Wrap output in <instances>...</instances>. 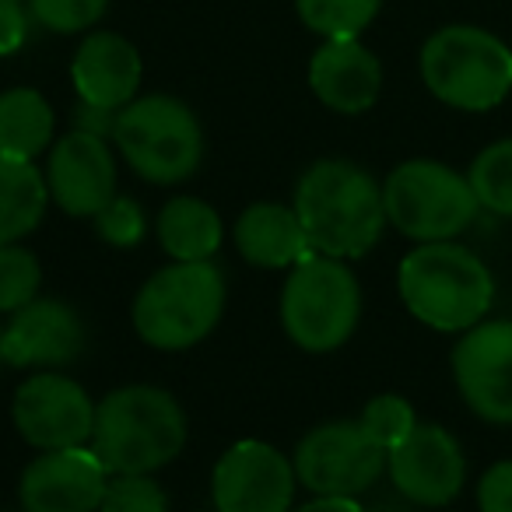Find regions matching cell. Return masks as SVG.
I'll list each match as a JSON object with an SVG mask.
<instances>
[{
	"mask_svg": "<svg viewBox=\"0 0 512 512\" xmlns=\"http://www.w3.org/2000/svg\"><path fill=\"white\" fill-rule=\"evenodd\" d=\"M295 214L309 249L337 260H362L386 232L383 183L348 158H320L295 183Z\"/></svg>",
	"mask_w": 512,
	"mask_h": 512,
	"instance_id": "6da1fadb",
	"label": "cell"
},
{
	"mask_svg": "<svg viewBox=\"0 0 512 512\" xmlns=\"http://www.w3.org/2000/svg\"><path fill=\"white\" fill-rule=\"evenodd\" d=\"M190 439L186 411L169 390L148 383L120 386L95 407V449L109 474H155L169 467Z\"/></svg>",
	"mask_w": 512,
	"mask_h": 512,
	"instance_id": "7a4b0ae2",
	"label": "cell"
},
{
	"mask_svg": "<svg viewBox=\"0 0 512 512\" xmlns=\"http://www.w3.org/2000/svg\"><path fill=\"white\" fill-rule=\"evenodd\" d=\"M397 292L418 323L442 334H463L488 316L495 278L481 256L460 242H418L400 260Z\"/></svg>",
	"mask_w": 512,
	"mask_h": 512,
	"instance_id": "3957f363",
	"label": "cell"
},
{
	"mask_svg": "<svg viewBox=\"0 0 512 512\" xmlns=\"http://www.w3.org/2000/svg\"><path fill=\"white\" fill-rule=\"evenodd\" d=\"M225 274L214 260L165 264L141 285L130 309L134 330L155 351H190L225 316Z\"/></svg>",
	"mask_w": 512,
	"mask_h": 512,
	"instance_id": "277c9868",
	"label": "cell"
},
{
	"mask_svg": "<svg viewBox=\"0 0 512 512\" xmlns=\"http://www.w3.org/2000/svg\"><path fill=\"white\" fill-rule=\"evenodd\" d=\"M281 327L306 355H330L362 323V285L348 260L309 253L288 271L281 288Z\"/></svg>",
	"mask_w": 512,
	"mask_h": 512,
	"instance_id": "5b68a950",
	"label": "cell"
},
{
	"mask_svg": "<svg viewBox=\"0 0 512 512\" xmlns=\"http://www.w3.org/2000/svg\"><path fill=\"white\" fill-rule=\"evenodd\" d=\"M113 148L144 183L179 186L204 162V130L176 95H137L116 113Z\"/></svg>",
	"mask_w": 512,
	"mask_h": 512,
	"instance_id": "8992f818",
	"label": "cell"
},
{
	"mask_svg": "<svg viewBox=\"0 0 512 512\" xmlns=\"http://www.w3.org/2000/svg\"><path fill=\"white\" fill-rule=\"evenodd\" d=\"M421 81L446 106L488 113L512 92V50L477 25H446L421 46Z\"/></svg>",
	"mask_w": 512,
	"mask_h": 512,
	"instance_id": "52a82bcc",
	"label": "cell"
},
{
	"mask_svg": "<svg viewBox=\"0 0 512 512\" xmlns=\"http://www.w3.org/2000/svg\"><path fill=\"white\" fill-rule=\"evenodd\" d=\"M386 221L411 242H449L481 214L467 176L432 158H411L383 179Z\"/></svg>",
	"mask_w": 512,
	"mask_h": 512,
	"instance_id": "ba28073f",
	"label": "cell"
},
{
	"mask_svg": "<svg viewBox=\"0 0 512 512\" xmlns=\"http://www.w3.org/2000/svg\"><path fill=\"white\" fill-rule=\"evenodd\" d=\"M386 449L362 421H327L295 446V474L309 495L362 498L386 474Z\"/></svg>",
	"mask_w": 512,
	"mask_h": 512,
	"instance_id": "9c48e42d",
	"label": "cell"
},
{
	"mask_svg": "<svg viewBox=\"0 0 512 512\" xmlns=\"http://www.w3.org/2000/svg\"><path fill=\"white\" fill-rule=\"evenodd\" d=\"M95 400L64 372H32L11 400L15 432L39 453L88 446L95 432Z\"/></svg>",
	"mask_w": 512,
	"mask_h": 512,
	"instance_id": "30bf717a",
	"label": "cell"
},
{
	"mask_svg": "<svg viewBox=\"0 0 512 512\" xmlns=\"http://www.w3.org/2000/svg\"><path fill=\"white\" fill-rule=\"evenodd\" d=\"M295 488L299 474L292 456L260 439L235 442L211 470V502L218 512H292Z\"/></svg>",
	"mask_w": 512,
	"mask_h": 512,
	"instance_id": "8fae6325",
	"label": "cell"
},
{
	"mask_svg": "<svg viewBox=\"0 0 512 512\" xmlns=\"http://www.w3.org/2000/svg\"><path fill=\"white\" fill-rule=\"evenodd\" d=\"M88 348L81 313L64 299H32L0 327L4 365L29 372H53L74 365Z\"/></svg>",
	"mask_w": 512,
	"mask_h": 512,
	"instance_id": "7c38bea8",
	"label": "cell"
},
{
	"mask_svg": "<svg viewBox=\"0 0 512 512\" xmlns=\"http://www.w3.org/2000/svg\"><path fill=\"white\" fill-rule=\"evenodd\" d=\"M463 404L491 425H512V320H481L453 348Z\"/></svg>",
	"mask_w": 512,
	"mask_h": 512,
	"instance_id": "4fadbf2b",
	"label": "cell"
},
{
	"mask_svg": "<svg viewBox=\"0 0 512 512\" xmlns=\"http://www.w3.org/2000/svg\"><path fill=\"white\" fill-rule=\"evenodd\" d=\"M386 474L400 498L421 509H442L460 495L467 481V460L453 435L442 425H414L404 442L386 456Z\"/></svg>",
	"mask_w": 512,
	"mask_h": 512,
	"instance_id": "5bb4252c",
	"label": "cell"
},
{
	"mask_svg": "<svg viewBox=\"0 0 512 512\" xmlns=\"http://www.w3.org/2000/svg\"><path fill=\"white\" fill-rule=\"evenodd\" d=\"M46 190L71 218H95L116 197V155L106 137L71 130L46 155Z\"/></svg>",
	"mask_w": 512,
	"mask_h": 512,
	"instance_id": "9a60e30c",
	"label": "cell"
},
{
	"mask_svg": "<svg viewBox=\"0 0 512 512\" xmlns=\"http://www.w3.org/2000/svg\"><path fill=\"white\" fill-rule=\"evenodd\" d=\"M109 477L92 446L50 449L22 470L18 498L25 512H99Z\"/></svg>",
	"mask_w": 512,
	"mask_h": 512,
	"instance_id": "2e32d148",
	"label": "cell"
},
{
	"mask_svg": "<svg viewBox=\"0 0 512 512\" xmlns=\"http://www.w3.org/2000/svg\"><path fill=\"white\" fill-rule=\"evenodd\" d=\"M309 88L327 109L358 116L376 106L383 92V67L358 39H323L309 60Z\"/></svg>",
	"mask_w": 512,
	"mask_h": 512,
	"instance_id": "e0dca14e",
	"label": "cell"
},
{
	"mask_svg": "<svg viewBox=\"0 0 512 512\" xmlns=\"http://www.w3.org/2000/svg\"><path fill=\"white\" fill-rule=\"evenodd\" d=\"M141 78V53L130 39L116 36V32H92L81 39L71 64V81L81 102L120 113L137 99Z\"/></svg>",
	"mask_w": 512,
	"mask_h": 512,
	"instance_id": "ac0fdd59",
	"label": "cell"
},
{
	"mask_svg": "<svg viewBox=\"0 0 512 512\" xmlns=\"http://www.w3.org/2000/svg\"><path fill=\"white\" fill-rule=\"evenodd\" d=\"M232 239L242 260L260 267V271H292L299 260L313 253L295 207L278 204V200L249 204L235 218Z\"/></svg>",
	"mask_w": 512,
	"mask_h": 512,
	"instance_id": "d6986e66",
	"label": "cell"
},
{
	"mask_svg": "<svg viewBox=\"0 0 512 512\" xmlns=\"http://www.w3.org/2000/svg\"><path fill=\"white\" fill-rule=\"evenodd\" d=\"M158 246L169 260L179 264H197V260H214L225 242V221L218 207H211L200 197H172L155 218Z\"/></svg>",
	"mask_w": 512,
	"mask_h": 512,
	"instance_id": "ffe728a7",
	"label": "cell"
},
{
	"mask_svg": "<svg viewBox=\"0 0 512 512\" xmlns=\"http://www.w3.org/2000/svg\"><path fill=\"white\" fill-rule=\"evenodd\" d=\"M50 190L36 162L0 155V246L25 242L46 218Z\"/></svg>",
	"mask_w": 512,
	"mask_h": 512,
	"instance_id": "44dd1931",
	"label": "cell"
},
{
	"mask_svg": "<svg viewBox=\"0 0 512 512\" xmlns=\"http://www.w3.org/2000/svg\"><path fill=\"white\" fill-rule=\"evenodd\" d=\"M57 116L36 88H8L0 95V155L36 162L53 148Z\"/></svg>",
	"mask_w": 512,
	"mask_h": 512,
	"instance_id": "7402d4cb",
	"label": "cell"
},
{
	"mask_svg": "<svg viewBox=\"0 0 512 512\" xmlns=\"http://www.w3.org/2000/svg\"><path fill=\"white\" fill-rule=\"evenodd\" d=\"M383 0H295L302 25L323 39H358L379 15Z\"/></svg>",
	"mask_w": 512,
	"mask_h": 512,
	"instance_id": "603a6c76",
	"label": "cell"
},
{
	"mask_svg": "<svg viewBox=\"0 0 512 512\" xmlns=\"http://www.w3.org/2000/svg\"><path fill=\"white\" fill-rule=\"evenodd\" d=\"M467 179L474 186L477 200H481V211L512 218V137L488 144L474 158Z\"/></svg>",
	"mask_w": 512,
	"mask_h": 512,
	"instance_id": "cb8c5ba5",
	"label": "cell"
},
{
	"mask_svg": "<svg viewBox=\"0 0 512 512\" xmlns=\"http://www.w3.org/2000/svg\"><path fill=\"white\" fill-rule=\"evenodd\" d=\"M39 288H43L39 256L25 242L0 246V316L18 313L32 299H39Z\"/></svg>",
	"mask_w": 512,
	"mask_h": 512,
	"instance_id": "d4e9b609",
	"label": "cell"
},
{
	"mask_svg": "<svg viewBox=\"0 0 512 512\" xmlns=\"http://www.w3.org/2000/svg\"><path fill=\"white\" fill-rule=\"evenodd\" d=\"M358 421H362L365 432H369L372 439L390 453L397 442H404L407 435L414 432L418 414H414L411 400L397 397V393H379V397H372L369 404H365V411Z\"/></svg>",
	"mask_w": 512,
	"mask_h": 512,
	"instance_id": "484cf974",
	"label": "cell"
},
{
	"mask_svg": "<svg viewBox=\"0 0 512 512\" xmlns=\"http://www.w3.org/2000/svg\"><path fill=\"white\" fill-rule=\"evenodd\" d=\"M99 512H169V495L155 474H113Z\"/></svg>",
	"mask_w": 512,
	"mask_h": 512,
	"instance_id": "4316f807",
	"label": "cell"
},
{
	"mask_svg": "<svg viewBox=\"0 0 512 512\" xmlns=\"http://www.w3.org/2000/svg\"><path fill=\"white\" fill-rule=\"evenodd\" d=\"M25 4H29L32 22H39L50 32H60V36L92 29L109 11V0H25Z\"/></svg>",
	"mask_w": 512,
	"mask_h": 512,
	"instance_id": "83f0119b",
	"label": "cell"
},
{
	"mask_svg": "<svg viewBox=\"0 0 512 512\" xmlns=\"http://www.w3.org/2000/svg\"><path fill=\"white\" fill-rule=\"evenodd\" d=\"M95 232H99L102 242L116 249H130V246H141L144 235H148V218H144V207L137 204L134 197H123L116 193L109 200V207H102L95 214Z\"/></svg>",
	"mask_w": 512,
	"mask_h": 512,
	"instance_id": "f1b7e54d",
	"label": "cell"
},
{
	"mask_svg": "<svg viewBox=\"0 0 512 512\" xmlns=\"http://www.w3.org/2000/svg\"><path fill=\"white\" fill-rule=\"evenodd\" d=\"M481 512H512V460H498L477 481Z\"/></svg>",
	"mask_w": 512,
	"mask_h": 512,
	"instance_id": "f546056e",
	"label": "cell"
},
{
	"mask_svg": "<svg viewBox=\"0 0 512 512\" xmlns=\"http://www.w3.org/2000/svg\"><path fill=\"white\" fill-rule=\"evenodd\" d=\"M29 11L22 0H0V57H11L29 39Z\"/></svg>",
	"mask_w": 512,
	"mask_h": 512,
	"instance_id": "4dcf8cb0",
	"label": "cell"
},
{
	"mask_svg": "<svg viewBox=\"0 0 512 512\" xmlns=\"http://www.w3.org/2000/svg\"><path fill=\"white\" fill-rule=\"evenodd\" d=\"M113 127H116L113 109H99V106H88V102H78V109H74V130H85V134L113 141Z\"/></svg>",
	"mask_w": 512,
	"mask_h": 512,
	"instance_id": "1f68e13d",
	"label": "cell"
},
{
	"mask_svg": "<svg viewBox=\"0 0 512 512\" xmlns=\"http://www.w3.org/2000/svg\"><path fill=\"white\" fill-rule=\"evenodd\" d=\"M292 512H365L358 498H337V495H313L309 502L295 505Z\"/></svg>",
	"mask_w": 512,
	"mask_h": 512,
	"instance_id": "d6a6232c",
	"label": "cell"
},
{
	"mask_svg": "<svg viewBox=\"0 0 512 512\" xmlns=\"http://www.w3.org/2000/svg\"><path fill=\"white\" fill-rule=\"evenodd\" d=\"M0 369H4V351H0Z\"/></svg>",
	"mask_w": 512,
	"mask_h": 512,
	"instance_id": "836d02e7",
	"label": "cell"
},
{
	"mask_svg": "<svg viewBox=\"0 0 512 512\" xmlns=\"http://www.w3.org/2000/svg\"><path fill=\"white\" fill-rule=\"evenodd\" d=\"M22 512H25V509H22Z\"/></svg>",
	"mask_w": 512,
	"mask_h": 512,
	"instance_id": "e575fe53",
	"label": "cell"
}]
</instances>
